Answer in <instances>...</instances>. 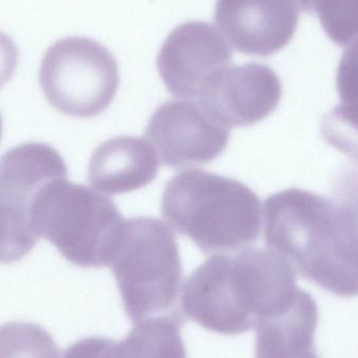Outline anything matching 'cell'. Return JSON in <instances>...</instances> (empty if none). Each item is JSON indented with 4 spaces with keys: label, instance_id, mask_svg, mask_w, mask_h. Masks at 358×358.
<instances>
[{
    "label": "cell",
    "instance_id": "obj_3",
    "mask_svg": "<svg viewBox=\"0 0 358 358\" xmlns=\"http://www.w3.org/2000/svg\"><path fill=\"white\" fill-rule=\"evenodd\" d=\"M162 214L203 254L233 255L256 242L261 200L241 181L187 170L168 181Z\"/></svg>",
    "mask_w": 358,
    "mask_h": 358
},
{
    "label": "cell",
    "instance_id": "obj_21",
    "mask_svg": "<svg viewBox=\"0 0 358 358\" xmlns=\"http://www.w3.org/2000/svg\"><path fill=\"white\" fill-rule=\"evenodd\" d=\"M2 136V120H1V115H0V140H1Z\"/></svg>",
    "mask_w": 358,
    "mask_h": 358
},
{
    "label": "cell",
    "instance_id": "obj_12",
    "mask_svg": "<svg viewBox=\"0 0 358 358\" xmlns=\"http://www.w3.org/2000/svg\"><path fill=\"white\" fill-rule=\"evenodd\" d=\"M159 170L157 153L146 140L117 136L103 143L92 153L88 180L103 193H130L152 182Z\"/></svg>",
    "mask_w": 358,
    "mask_h": 358
},
{
    "label": "cell",
    "instance_id": "obj_16",
    "mask_svg": "<svg viewBox=\"0 0 358 358\" xmlns=\"http://www.w3.org/2000/svg\"><path fill=\"white\" fill-rule=\"evenodd\" d=\"M304 12L317 13L332 41L346 46L358 38V0H294Z\"/></svg>",
    "mask_w": 358,
    "mask_h": 358
},
{
    "label": "cell",
    "instance_id": "obj_15",
    "mask_svg": "<svg viewBox=\"0 0 358 358\" xmlns=\"http://www.w3.org/2000/svg\"><path fill=\"white\" fill-rule=\"evenodd\" d=\"M0 358H59V349L40 326L10 322L0 326Z\"/></svg>",
    "mask_w": 358,
    "mask_h": 358
},
{
    "label": "cell",
    "instance_id": "obj_8",
    "mask_svg": "<svg viewBox=\"0 0 358 358\" xmlns=\"http://www.w3.org/2000/svg\"><path fill=\"white\" fill-rule=\"evenodd\" d=\"M145 136L164 166L182 169L218 159L229 144L231 128L201 101L172 100L153 113Z\"/></svg>",
    "mask_w": 358,
    "mask_h": 358
},
{
    "label": "cell",
    "instance_id": "obj_14",
    "mask_svg": "<svg viewBox=\"0 0 358 358\" xmlns=\"http://www.w3.org/2000/svg\"><path fill=\"white\" fill-rule=\"evenodd\" d=\"M181 325V322L171 317L136 322L123 341L108 338L104 358H187Z\"/></svg>",
    "mask_w": 358,
    "mask_h": 358
},
{
    "label": "cell",
    "instance_id": "obj_11",
    "mask_svg": "<svg viewBox=\"0 0 358 358\" xmlns=\"http://www.w3.org/2000/svg\"><path fill=\"white\" fill-rule=\"evenodd\" d=\"M281 98L277 73L266 65L246 63L229 67L199 101L231 128L263 121L277 109Z\"/></svg>",
    "mask_w": 358,
    "mask_h": 358
},
{
    "label": "cell",
    "instance_id": "obj_9",
    "mask_svg": "<svg viewBox=\"0 0 358 358\" xmlns=\"http://www.w3.org/2000/svg\"><path fill=\"white\" fill-rule=\"evenodd\" d=\"M231 61L229 43L213 25L189 21L176 27L164 42L157 69L174 96L200 100L231 66Z\"/></svg>",
    "mask_w": 358,
    "mask_h": 358
},
{
    "label": "cell",
    "instance_id": "obj_19",
    "mask_svg": "<svg viewBox=\"0 0 358 358\" xmlns=\"http://www.w3.org/2000/svg\"><path fill=\"white\" fill-rule=\"evenodd\" d=\"M19 52L12 38L0 31V88L10 81L18 64Z\"/></svg>",
    "mask_w": 358,
    "mask_h": 358
},
{
    "label": "cell",
    "instance_id": "obj_5",
    "mask_svg": "<svg viewBox=\"0 0 358 358\" xmlns=\"http://www.w3.org/2000/svg\"><path fill=\"white\" fill-rule=\"evenodd\" d=\"M31 223L69 262L84 268L109 266L125 219L117 204L83 185L59 178L33 202Z\"/></svg>",
    "mask_w": 358,
    "mask_h": 358
},
{
    "label": "cell",
    "instance_id": "obj_6",
    "mask_svg": "<svg viewBox=\"0 0 358 358\" xmlns=\"http://www.w3.org/2000/svg\"><path fill=\"white\" fill-rule=\"evenodd\" d=\"M40 86L54 108L69 117H96L115 100L120 71L110 52L96 40L63 38L44 54Z\"/></svg>",
    "mask_w": 358,
    "mask_h": 358
},
{
    "label": "cell",
    "instance_id": "obj_17",
    "mask_svg": "<svg viewBox=\"0 0 358 358\" xmlns=\"http://www.w3.org/2000/svg\"><path fill=\"white\" fill-rule=\"evenodd\" d=\"M321 131L330 146L358 163V104L341 103L324 117Z\"/></svg>",
    "mask_w": 358,
    "mask_h": 358
},
{
    "label": "cell",
    "instance_id": "obj_7",
    "mask_svg": "<svg viewBox=\"0 0 358 358\" xmlns=\"http://www.w3.org/2000/svg\"><path fill=\"white\" fill-rule=\"evenodd\" d=\"M60 153L43 143H25L0 159V263L24 258L37 243L31 223L33 202L40 189L55 179L66 178Z\"/></svg>",
    "mask_w": 358,
    "mask_h": 358
},
{
    "label": "cell",
    "instance_id": "obj_13",
    "mask_svg": "<svg viewBox=\"0 0 358 358\" xmlns=\"http://www.w3.org/2000/svg\"><path fill=\"white\" fill-rule=\"evenodd\" d=\"M319 310L315 299L302 290L292 307L256 327V358H319L315 334Z\"/></svg>",
    "mask_w": 358,
    "mask_h": 358
},
{
    "label": "cell",
    "instance_id": "obj_18",
    "mask_svg": "<svg viewBox=\"0 0 358 358\" xmlns=\"http://www.w3.org/2000/svg\"><path fill=\"white\" fill-rule=\"evenodd\" d=\"M336 87L343 103L358 104V38L341 59Z\"/></svg>",
    "mask_w": 358,
    "mask_h": 358
},
{
    "label": "cell",
    "instance_id": "obj_1",
    "mask_svg": "<svg viewBox=\"0 0 358 358\" xmlns=\"http://www.w3.org/2000/svg\"><path fill=\"white\" fill-rule=\"evenodd\" d=\"M263 222L267 248L296 273L336 296H358V214L350 201L292 187L265 200Z\"/></svg>",
    "mask_w": 358,
    "mask_h": 358
},
{
    "label": "cell",
    "instance_id": "obj_4",
    "mask_svg": "<svg viewBox=\"0 0 358 358\" xmlns=\"http://www.w3.org/2000/svg\"><path fill=\"white\" fill-rule=\"evenodd\" d=\"M109 267L132 323L171 317L185 323L182 265L176 235L153 217L125 220Z\"/></svg>",
    "mask_w": 358,
    "mask_h": 358
},
{
    "label": "cell",
    "instance_id": "obj_10",
    "mask_svg": "<svg viewBox=\"0 0 358 358\" xmlns=\"http://www.w3.org/2000/svg\"><path fill=\"white\" fill-rule=\"evenodd\" d=\"M215 22L234 50L268 57L294 37L298 6L294 0H217Z\"/></svg>",
    "mask_w": 358,
    "mask_h": 358
},
{
    "label": "cell",
    "instance_id": "obj_2",
    "mask_svg": "<svg viewBox=\"0 0 358 358\" xmlns=\"http://www.w3.org/2000/svg\"><path fill=\"white\" fill-rule=\"evenodd\" d=\"M301 292L289 263L250 248L200 264L183 284L181 308L204 329L236 336L287 310Z\"/></svg>",
    "mask_w": 358,
    "mask_h": 358
},
{
    "label": "cell",
    "instance_id": "obj_20",
    "mask_svg": "<svg viewBox=\"0 0 358 358\" xmlns=\"http://www.w3.org/2000/svg\"><path fill=\"white\" fill-rule=\"evenodd\" d=\"M355 189H357L358 191V187H355ZM344 199L348 200V201H350L351 203H353V206H355V208H357L358 214V195H353V194H351L349 197L344 198Z\"/></svg>",
    "mask_w": 358,
    "mask_h": 358
}]
</instances>
